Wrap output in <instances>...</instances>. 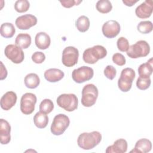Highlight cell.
<instances>
[{
	"mask_svg": "<svg viewBox=\"0 0 153 153\" xmlns=\"http://www.w3.org/2000/svg\"><path fill=\"white\" fill-rule=\"evenodd\" d=\"M102 140V134L97 131H93L90 133L84 132L79 135L77 139V143L79 148L84 150L93 149Z\"/></svg>",
	"mask_w": 153,
	"mask_h": 153,
	"instance_id": "1",
	"label": "cell"
},
{
	"mask_svg": "<svg viewBox=\"0 0 153 153\" xmlns=\"http://www.w3.org/2000/svg\"><path fill=\"white\" fill-rule=\"evenodd\" d=\"M106 55V49L102 45H96L85 50L82 54V59L86 63L94 64L99 59L105 57Z\"/></svg>",
	"mask_w": 153,
	"mask_h": 153,
	"instance_id": "2",
	"label": "cell"
},
{
	"mask_svg": "<svg viewBox=\"0 0 153 153\" xmlns=\"http://www.w3.org/2000/svg\"><path fill=\"white\" fill-rule=\"evenodd\" d=\"M126 52L127 55L131 59L146 57L150 52V46L146 41L139 40L129 46Z\"/></svg>",
	"mask_w": 153,
	"mask_h": 153,
	"instance_id": "3",
	"label": "cell"
},
{
	"mask_svg": "<svg viewBox=\"0 0 153 153\" xmlns=\"http://www.w3.org/2000/svg\"><path fill=\"white\" fill-rule=\"evenodd\" d=\"M98 89L93 84H88L84 86L82 90L81 103L85 107H91L94 105L98 97Z\"/></svg>",
	"mask_w": 153,
	"mask_h": 153,
	"instance_id": "4",
	"label": "cell"
},
{
	"mask_svg": "<svg viewBox=\"0 0 153 153\" xmlns=\"http://www.w3.org/2000/svg\"><path fill=\"white\" fill-rule=\"evenodd\" d=\"M135 76V72L132 68H126L123 69L118 81V86L120 90L123 92L128 91L131 88Z\"/></svg>",
	"mask_w": 153,
	"mask_h": 153,
	"instance_id": "5",
	"label": "cell"
},
{
	"mask_svg": "<svg viewBox=\"0 0 153 153\" xmlns=\"http://www.w3.org/2000/svg\"><path fill=\"white\" fill-rule=\"evenodd\" d=\"M57 105L68 112H72L77 109L78 105V97L75 94H62L57 98Z\"/></svg>",
	"mask_w": 153,
	"mask_h": 153,
	"instance_id": "6",
	"label": "cell"
},
{
	"mask_svg": "<svg viewBox=\"0 0 153 153\" xmlns=\"http://www.w3.org/2000/svg\"><path fill=\"white\" fill-rule=\"evenodd\" d=\"M70 124L69 117L63 114H59L56 115L53 119V123L51 125V132L56 136L62 134Z\"/></svg>",
	"mask_w": 153,
	"mask_h": 153,
	"instance_id": "7",
	"label": "cell"
},
{
	"mask_svg": "<svg viewBox=\"0 0 153 153\" xmlns=\"http://www.w3.org/2000/svg\"><path fill=\"white\" fill-rule=\"evenodd\" d=\"M37 98L35 94L32 93H26L23 94L20 99V110L25 115L32 114L36 103Z\"/></svg>",
	"mask_w": 153,
	"mask_h": 153,
	"instance_id": "8",
	"label": "cell"
},
{
	"mask_svg": "<svg viewBox=\"0 0 153 153\" xmlns=\"http://www.w3.org/2000/svg\"><path fill=\"white\" fill-rule=\"evenodd\" d=\"M4 54L7 59L16 64L22 63L25 58V54L22 48L16 44H9L7 45L4 50Z\"/></svg>",
	"mask_w": 153,
	"mask_h": 153,
	"instance_id": "9",
	"label": "cell"
},
{
	"mask_svg": "<svg viewBox=\"0 0 153 153\" xmlns=\"http://www.w3.org/2000/svg\"><path fill=\"white\" fill-rule=\"evenodd\" d=\"M79 57L78 50L75 47L68 46L62 52V62L66 67H72L78 63Z\"/></svg>",
	"mask_w": 153,
	"mask_h": 153,
	"instance_id": "10",
	"label": "cell"
},
{
	"mask_svg": "<svg viewBox=\"0 0 153 153\" xmlns=\"http://www.w3.org/2000/svg\"><path fill=\"white\" fill-rule=\"evenodd\" d=\"M94 75L93 69L88 66H82L74 69L72 72L73 80L78 84L83 83L91 79Z\"/></svg>",
	"mask_w": 153,
	"mask_h": 153,
	"instance_id": "11",
	"label": "cell"
},
{
	"mask_svg": "<svg viewBox=\"0 0 153 153\" xmlns=\"http://www.w3.org/2000/svg\"><path fill=\"white\" fill-rule=\"evenodd\" d=\"M120 25L118 22L110 20L106 22L102 26V30L103 35L108 38H114L120 33Z\"/></svg>",
	"mask_w": 153,
	"mask_h": 153,
	"instance_id": "12",
	"label": "cell"
},
{
	"mask_svg": "<svg viewBox=\"0 0 153 153\" xmlns=\"http://www.w3.org/2000/svg\"><path fill=\"white\" fill-rule=\"evenodd\" d=\"M37 18L32 14H27L18 17L15 22L16 26L21 30H27L36 25Z\"/></svg>",
	"mask_w": 153,
	"mask_h": 153,
	"instance_id": "13",
	"label": "cell"
},
{
	"mask_svg": "<svg viewBox=\"0 0 153 153\" xmlns=\"http://www.w3.org/2000/svg\"><path fill=\"white\" fill-rule=\"evenodd\" d=\"M153 11V2L152 0H147L138 5L135 10L136 16L140 19L149 18Z\"/></svg>",
	"mask_w": 153,
	"mask_h": 153,
	"instance_id": "14",
	"label": "cell"
},
{
	"mask_svg": "<svg viewBox=\"0 0 153 153\" xmlns=\"http://www.w3.org/2000/svg\"><path fill=\"white\" fill-rule=\"evenodd\" d=\"M17 94L13 91L6 92L1 98V107L5 111H8L13 108L17 102Z\"/></svg>",
	"mask_w": 153,
	"mask_h": 153,
	"instance_id": "15",
	"label": "cell"
},
{
	"mask_svg": "<svg viewBox=\"0 0 153 153\" xmlns=\"http://www.w3.org/2000/svg\"><path fill=\"white\" fill-rule=\"evenodd\" d=\"M11 126L9 123L1 118L0 120V139L2 145H7L11 140Z\"/></svg>",
	"mask_w": 153,
	"mask_h": 153,
	"instance_id": "16",
	"label": "cell"
},
{
	"mask_svg": "<svg viewBox=\"0 0 153 153\" xmlns=\"http://www.w3.org/2000/svg\"><path fill=\"white\" fill-rule=\"evenodd\" d=\"M127 142L123 138L116 140L114 144L108 146L106 153H124L127 150Z\"/></svg>",
	"mask_w": 153,
	"mask_h": 153,
	"instance_id": "17",
	"label": "cell"
},
{
	"mask_svg": "<svg viewBox=\"0 0 153 153\" xmlns=\"http://www.w3.org/2000/svg\"><path fill=\"white\" fill-rule=\"evenodd\" d=\"M65 74L60 69L50 68L46 70L44 74L45 79L50 82H56L64 77Z\"/></svg>",
	"mask_w": 153,
	"mask_h": 153,
	"instance_id": "18",
	"label": "cell"
},
{
	"mask_svg": "<svg viewBox=\"0 0 153 153\" xmlns=\"http://www.w3.org/2000/svg\"><path fill=\"white\" fill-rule=\"evenodd\" d=\"M35 42L36 46L39 49L45 50L50 47L51 44V39L47 33L41 32L36 33L35 38Z\"/></svg>",
	"mask_w": 153,
	"mask_h": 153,
	"instance_id": "19",
	"label": "cell"
},
{
	"mask_svg": "<svg viewBox=\"0 0 153 153\" xmlns=\"http://www.w3.org/2000/svg\"><path fill=\"white\" fill-rule=\"evenodd\" d=\"M152 148L151 142L146 138H142L138 140L134 148L130 151V152L137 153H146L149 152Z\"/></svg>",
	"mask_w": 153,
	"mask_h": 153,
	"instance_id": "20",
	"label": "cell"
},
{
	"mask_svg": "<svg viewBox=\"0 0 153 153\" xmlns=\"http://www.w3.org/2000/svg\"><path fill=\"white\" fill-rule=\"evenodd\" d=\"M31 36L28 33H19L15 39V44L19 47L26 49L31 44Z\"/></svg>",
	"mask_w": 153,
	"mask_h": 153,
	"instance_id": "21",
	"label": "cell"
},
{
	"mask_svg": "<svg viewBox=\"0 0 153 153\" xmlns=\"http://www.w3.org/2000/svg\"><path fill=\"white\" fill-rule=\"evenodd\" d=\"M138 74L139 76L149 77L152 73V58H151L147 62L141 64L138 68Z\"/></svg>",
	"mask_w": 153,
	"mask_h": 153,
	"instance_id": "22",
	"label": "cell"
},
{
	"mask_svg": "<svg viewBox=\"0 0 153 153\" xmlns=\"http://www.w3.org/2000/svg\"><path fill=\"white\" fill-rule=\"evenodd\" d=\"M24 82L27 88L34 89L39 85L40 79L36 74L30 73L25 76Z\"/></svg>",
	"mask_w": 153,
	"mask_h": 153,
	"instance_id": "23",
	"label": "cell"
},
{
	"mask_svg": "<svg viewBox=\"0 0 153 153\" xmlns=\"http://www.w3.org/2000/svg\"><path fill=\"white\" fill-rule=\"evenodd\" d=\"M33 122L38 128H44L47 127L48 123V115L41 111L38 112L33 117Z\"/></svg>",
	"mask_w": 153,
	"mask_h": 153,
	"instance_id": "24",
	"label": "cell"
},
{
	"mask_svg": "<svg viewBox=\"0 0 153 153\" xmlns=\"http://www.w3.org/2000/svg\"><path fill=\"white\" fill-rule=\"evenodd\" d=\"M0 32L2 36L5 38H10L15 34L16 29L11 23H4L1 26Z\"/></svg>",
	"mask_w": 153,
	"mask_h": 153,
	"instance_id": "25",
	"label": "cell"
},
{
	"mask_svg": "<svg viewBox=\"0 0 153 153\" xmlns=\"http://www.w3.org/2000/svg\"><path fill=\"white\" fill-rule=\"evenodd\" d=\"M90 25L89 19L85 16H79L75 22V26L81 32H85L89 29Z\"/></svg>",
	"mask_w": 153,
	"mask_h": 153,
	"instance_id": "26",
	"label": "cell"
},
{
	"mask_svg": "<svg viewBox=\"0 0 153 153\" xmlns=\"http://www.w3.org/2000/svg\"><path fill=\"white\" fill-rule=\"evenodd\" d=\"M96 10L103 14L109 13L112 9L111 2L108 0H99L96 4Z\"/></svg>",
	"mask_w": 153,
	"mask_h": 153,
	"instance_id": "27",
	"label": "cell"
},
{
	"mask_svg": "<svg viewBox=\"0 0 153 153\" xmlns=\"http://www.w3.org/2000/svg\"><path fill=\"white\" fill-rule=\"evenodd\" d=\"M152 23L149 20L142 21L139 22L137 26V30L143 34H147L150 33L152 30Z\"/></svg>",
	"mask_w": 153,
	"mask_h": 153,
	"instance_id": "28",
	"label": "cell"
},
{
	"mask_svg": "<svg viewBox=\"0 0 153 153\" xmlns=\"http://www.w3.org/2000/svg\"><path fill=\"white\" fill-rule=\"evenodd\" d=\"M54 109V104L51 100L49 99H44L39 105V111L48 114Z\"/></svg>",
	"mask_w": 153,
	"mask_h": 153,
	"instance_id": "29",
	"label": "cell"
},
{
	"mask_svg": "<svg viewBox=\"0 0 153 153\" xmlns=\"http://www.w3.org/2000/svg\"><path fill=\"white\" fill-rule=\"evenodd\" d=\"M30 7V3L27 0H18L14 4L15 10L20 13L26 12Z\"/></svg>",
	"mask_w": 153,
	"mask_h": 153,
	"instance_id": "30",
	"label": "cell"
},
{
	"mask_svg": "<svg viewBox=\"0 0 153 153\" xmlns=\"http://www.w3.org/2000/svg\"><path fill=\"white\" fill-rule=\"evenodd\" d=\"M151 83V80L150 77L139 76L136 81V86L139 90H145L150 87Z\"/></svg>",
	"mask_w": 153,
	"mask_h": 153,
	"instance_id": "31",
	"label": "cell"
},
{
	"mask_svg": "<svg viewBox=\"0 0 153 153\" xmlns=\"http://www.w3.org/2000/svg\"><path fill=\"white\" fill-rule=\"evenodd\" d=\"M117 45L120 51L125 52L127 51L129 47V42L126 38L121 36L118 39L117 41Z\"/></svg>",
	"mask_w": 153,
	"mask_h": 153,
	"instance_id": "32",
	"label": "cell"
},
{
	"mask_svg": "<svg viewBox=\"0 0 153 153\" xmlns=\"http://www.w3.org/2000/svg\"><path fill=\"white\" fill-rule=\"evenodd\" d=\"M116 74V69L112 65L106 66L104 69V75L108 79L110 80H112L115 77Z\"/></svg>",
	"mask_w": 153,
	"mask_h": 153,
	"instance_id": "33",
	"label": "cell"
},
{
	"mask_svg": "<svg viewBox=\"0 0 153 153\" xmlns=\"http://www.w3.org/2000/svg\"><path fill=\"white\" fill-rule=\"evenodd\" d=\"M32 61L37 64H41L45 60V55L41 51H36L32 55Z\"/></svg>",
	"mask_w": 153,
	"mask_h": 153,
	"instance_id": "34",
	"label": "cell"
},
{
	"mask_svg": "<svg viewBox=\"0 0 153 153\" xmlns=\"http://www.w3.org/2000/svg\"><path fill=\"white\" fill-rule=\"evenodd\" d=\"M112 61L118 66H123L126 64V60L125 57L121 53H117L112 56Z\"/></svg>",
	"mask_w": 153,
	"mask_h": 153,
	"instance_id": "35",
	"label": "cell"
},
{
	"mask_svg": "<svg viewBox=\"0 0 153 153\" xmlns=\"http://www.w3.org/2000/svg\"><path fill=\"white\" fill-rule=\"evenodd\" d=\"M62 5L65 8H71L74 5H78L82 2L81 0H62L60 1Z\"/></svg>",
	"mask_w": 153,
	"mask_h": 153,
	"instance_id": "36",
	"label": "cell"
},
{
	"mask_svg": "<svg viewBox=\"0 0 153 153\" xmlns=\"http://www.w3.org/2000/svg\"><path fill=\"white\" fill-rule=\"evenodd\" d=\"M1 63V76L0 79L1 80H3L5 78H6L7 76V71L6 68L4 66L2 62H0Z\"/></svg>",
	"mask_w": 153,
	"mask_h": 153,
	"instance_id": "37",
	"label": "cell"
},
{
	"mask_svg": "<svg viewBox=\"0 0 153 153\" xmlns=\"http://www.w3.org/2000/svg\"><path fill=\"white\" fill-rule=\"evenodd\" d=\"M138 1H134V0H123V2L128 7H131L133 6L134 4L137 2Z\"/></svg>",
	"mask_w": 153,
	"mask_h": 153,
	"instance_id": "38",
	"label": "cell"
}]
</instances>
